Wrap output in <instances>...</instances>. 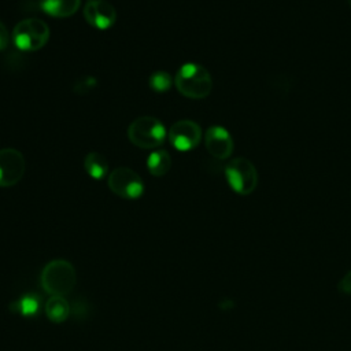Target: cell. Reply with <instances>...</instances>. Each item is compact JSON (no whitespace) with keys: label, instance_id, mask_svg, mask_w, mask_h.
Returning a JSON list of instances; mask_svg holds the SVG:
<instances>
[{"label":"cell","instance_id":"ac0fdd59","mask_svg":"<svg viewBox=\"0 0 351 351\" xmlns=\"http://www.w3.org/2000/svg\"><path fill=\"white\" fill-rule=\"evenodd\" d=\"M8 43H10L8 30H7L5 25L0 21V51L5 49L8 47Z\"/></svg>","mask_w":351,"mask_h":351},{"label":"cell","instance_id":"7c38bea8","mask_svg":"<svg viewBox=\"0 0 351 351\" xmlns=\"http://www.w3.org/2000/svg\"><path fill=\"white\" fill-rule=\"evenodd\" d=\"M41 299L36 293H25L19 299L11 303L10 308L12 313L25 318H33L40 313Z\"/></svg>","mask_w":351,"mask_h":351},{"label":"cell","instance_id":"52a82bcc","mask_svg":"<svg viewBox=\"0 0 351 351\" xmlns=\"http://www.w3.org/2000/svg\"><path fill=\"white\" fill-rule=\"evenodd\" d=\"M167 138L173 148L181 152H188L196 148L202 141V129L195 121L181 119L170 126Z\"/></svg>","mask_w":351,"mask_h":351},{"label":"cell","instance_id":"30bf717a","mask_svg":"<svg viewBox=\"0 0 351 351\" xmlns=\"http://www.w3.org/2000/svg\"><path fill=\"white\" fill-rule=\"evenodd\" d=\"M204 145L215 159H228L233 152V138L230 133L219 125H213L206 130Z\"/></svg>","mask_w":351,"mask_h":351},{"label":"cell","instance_id":"7a4b0ae2","mask_svg":"<svg viewBox=\"0 0 351 351\" xmlns=\"http://www.w3.org/2000/svg\"><path fill=\"white\" fill-rule=\"evenodd\" d=\"M130 143L143 149H156L167 137V132L162 121L151 115L136 118L128 128Z\"/></svg>","mask_w":351,"mask_h":351},{"label":"cell","instance_id":"6da1fadb","mask_svg":"<svg viewBox=\"0 0 351 351\" xmlns=\"http://www.w3.org/2000/svg\"><path fill=\"white\" fill-rule=\"evenodd\" d=\"M177 90L189 99H204L213 89V78L206 67L197 63L182 64L174 78Z\"/></svg>","mask_w":351,"mask_h":351},{"label":"cell","instance_id":"5bb4252c","mask_svg":"<svg viewBox=\"0 0 351 351\" xmlns=\"http://www.w3.org/2000/svg\"><path fill=\"white\" fill-rule=\"evenodd\" d=\"M84 169L93 180H103L108 173V162L99 152H89L84 159Z\"/></svg>","mask_w":351,"mask_h":351},{"label":"cell","instance_id":"8fae6325","mask_svg":"<svg viewBox=\"0 0 351 351\" xmlns=\"http://www.w3.org/2000/svg\"><path fill=\"white\" fill-rule=\"evenodd\" d=\"M38 5L49 16L69 18L78 11L81 0H38Z\"/></svg>","mask_w":351,"mask_h":351},{"label":"cell","instance_id":"4fadbf2b","mask_svg":"<svg viewBox=\"0 0 351 351\" xmlns=\"http://www.w3.org/2000/svg\"><path fill=\"white\" fill-rule=\"evenodd\" d=\"M145 166L148 171L155 177L165 176L170 167H171V156L170 154L163 148L152 149L151 154L147 156Z\"/></svg>","mask_w":351,"mask_h":351},{"label":"cell","instance_id":"5b68a950","mask_svg":"<svg viewBox=\"0 0 351 351\" xmlns=\"http://www.w3.org/2000/svg\"><path fill=\"white\" fill-rule=\"evenodd\" d=\"M225 178L229 186L239 195H250L258 185L255 166L247 158H234L225 166Z\"/></svg>","mask_w":351,"mask_h":351},{"label":"cell","instance_id":"3957f363","mask_svg":"<svg viewBox=\"0 0 351 351\" xmlns=\"http://www.w3.org/2000/svg\"><path fill=\"white\" fill-rule=\"evenodd\" d=\"M75 281L74 266L64 259L51 261L41 271V285L52 296L67 295L74 288Z\"/></svg>","mask_w":351,"mask_h":351},{"label":"cell","instance_id":"e0dca14e","mask_svg":"<svg viewBox=\"0 0 351 351\" xmlns=\"http://www.w3.org/2000/svg\"><path fill=\"white\" fill-rule=\"evenodd\" d=\"M339 291L344 295H351V270L347 271L339 281Z\"/></svg>","mask_w":351,"mask_h":351},{"label":"cell","instance_id":"277c9868","mask_svg":"<svg viewBox=\"0 0 351 351\" xmlns=\"http://www.w3.org/2000/svg\"><path fill=\"white\" fill-rule=\"evenodd\" d=\"M11 38L14 45L21 51H38L49 38V27L40 18H26L15 25Z\"/></svg>","mask_w":351,"mask_h":351},{"label":"cell","instance_id":"9a60e30c","mask_svg":"<svg viewBox=\"0 0 351 351\" xmlns=\"http://www.w3.org/2000/svg\"><path fill=\"white\" fill-rule=\"evenodd\" d=\"M45 314L52 322H63L70 314V306L63 296H51L45 303Z\"/></svg>","mask_w":351,"mask_h":351},{"label":"cell","instance_id":"ba28073f","mask_svg":"<svg viewBox=\"0 0 351 351\" xmlns=\"http://www.w3.org/2000/svg\"><path fill=\"white\" fill-rule=\"evenodd\" d=\"M26 170V160L16 148H0V186L18 184Z\"/></svg>","mask_w":351,"mask_h":351},{"label":"cell","instance_id":"9c48e42d","mask_svg":"<svg viewBox=\"0 0 351 351\" xmlns=\"http://www.w3.org/2000/svg\"><path fill=\"white\" fill-rule=\"evenodd\" d=\"M85 21L99 30L110 29L117 21V10L107 0H89L82 10Z\"/></svg>","mask_w":351,"mask_h":351},{"label":"cell","instance_id":"d6986e66","mask_svg":"<svg viewBox=\"0 0 351 351\" xmlns=\"http://www.w3.org/2000/svg\"><path fill=\"white\" fill-rule=\"evenodd\" d=\"M348 1V4H350V7H351V0H347Z\"/></svg>","mask_w":351,"mask_h":351},{"label":"cell","instance_id":"8992f818","mask_svg":"<svg viewBox=\"0 0 351 351\" xmlns=\"http://www.w3.org/2000/svg\"><path fill=\"white\" fill-rule=\"evenodd\" d=\"M107 184L111 192L122 199H138L144 192V182L141 177L129 167L114 169L108 174Z\"/></svg>","mask_w":351,"mask_h":351},{"label":"cell","instance_id":"2e32d148","mask_svg":"<svg viewBox=\"0 0 351 351\" xmlns=\"http://www.w3.org/2000/svg\"><path fill=\"white\" fill-rule=\"evenodd\" d=\"M148 85L152 90H155L158 93H163L171 88L173 77L165 70H158L149 75Z\"/></svg>","mask_w":351,"mask_h":351}]
</instances>
